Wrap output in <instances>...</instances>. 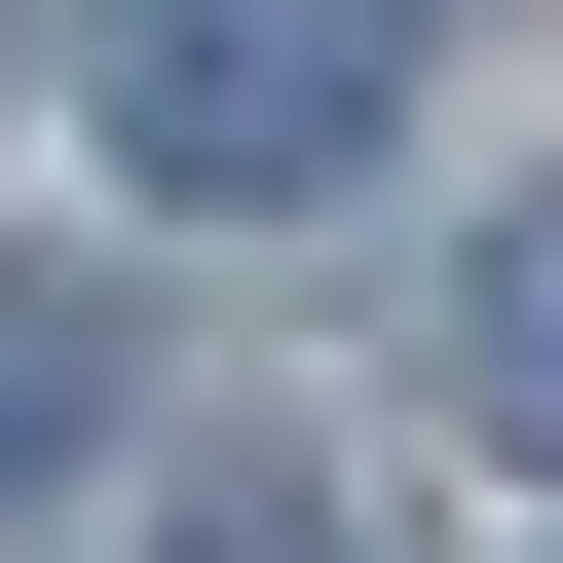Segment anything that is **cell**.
<instances>
[{"instance_id": "6da1fadb", "label": "cell", "mask_w": 563, "mask_h": 563, "mask_svg": "<svg viewBox=\"0 0 563 563\" xmlns=\"http://www.w3.org/2000/svg\"><path fill=\"white\" fill-rule=\"evenodd\" d=\"M376 0H76V113H113V188H188V225H301L339 151H376Z\"/></svg>"}, {"instance_id": "7a4b0ae2", "label": "cell", "mask_w": 563, "mask_h": 563, "mask_svg": "<svg viewBox=\"0 0 563 563\" xmlns=\"http://www.w3.org/2000/svg\"><path fill=\"white\" fill-rule=\"evenodd\" d=\"M113 413H151V301H113V263H0V526L113 488Z\"/></svg>"}, {"instance_id": "3957f363", "label": "cell", "mask_w": 563, "mask_h": 563, "mask_svg": "<svg viewBox=\"0 0 563 563\" xmlns=\"http://www.w3.org/2000/svg\"><path fill=\"white\" fill-rule=\"evenodd\" d=\"M451 413H488V451L563 488V151H526V188L451 225Z\"/></svg>"}, {"instance_id": "277c9868", "label": "cell", "mask_w": 563, "mask_h": 563, "mask_svg": "<svg viewBox=\"0 0 563 563\" xmlns=\"http://www.w3.org/2000/svg\"><path fill=\"white\" fill-rule=\"evenodd\" d=\"M151 563H376V526H339V488H301V451H263V488H188V526H151Z\"/></svg>"}]
</instances>
